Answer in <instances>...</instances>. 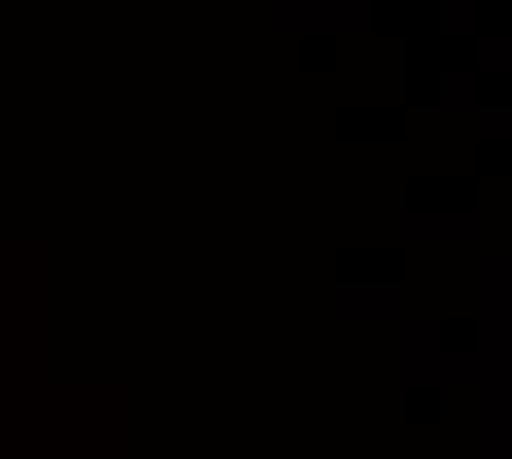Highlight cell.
Masks as SVG:
<instances>
[{
  "label": "cell",
  "mask_w": 512,
  "mask_h": 459,
  "mask_svg": "<svg viewBox=\"0 0 512 459\" xmlns=\"http://www.w3.org/2000/svg\"><path fill=\"white\" fill-rule=\"evenodd\" d=\"M455 318L415 314L407 318V389L411 393H473L482 380L477 345L451 336Z\"/></svg>",
  "instance_id": "obj_1"
},
{
  "label": "cell",
  "mask_w": 512,
  "mask_h": 459,
  "mask_svg": "<svg viewBox=\"0 0 512 459\" xmlns=\"http://www.w3.org/2000/svg\"><path fill=\"white\" fill-rule=\"evenodd\" d=\"M473 345L482 371H512V248L486 243L473 256Z\"/></svg>",
  "instance_id": "obj_2"
},
{
  "label": "cell",
  "mask_w": 512,
  "mask_h": 459,
  "mask_svg": "<svg viewBox=\"0 0 512 459\" xmlns=\"http://www.w3.org/2000/svg\"><path fill=\"white\" fill-rule=\"evenodd\" d=\"M411 309V283L402 270H376V274H340L336 279V314L367 323V318H407Z\"/></svg>",
  "instance_id": "obj_3"
},
{
  "label": "cell",
  "mask_w": 512,
  "mask_h": 459,
  "mask_svg": "<svg viewBox=\"0 0 512 459\" xmlns=\"http://www.w3.org/2000/svg\"><path fill=\"white\" fill-rule=\"evenodd\" d=\"M402 239H407L411 252H468L482 243V217H477V204L464 208H407V221H402Z\"/></svg>",
  "instance_id": "obj_4"
},
{
  "label": "cell",
  "mask_w": 512,
  "mask_h": 459,
  "mask_svg": "<svg viewBox=\"0 0 512 459\" xmlns=\"http://www.w3.org/2000/svg\"><path fill=\"white\" fill-rule=\"evenodd\" d=\"M473 442L482 459L512 455V371H482L473 389Z\"/></svg>",
  "instance_id": "obj_5"
},
{
  "label": "cell",
  "mask_w": 512,
  "mask_h": 459,
  "mask_svg": "<svg viewBox=\"0 0 512 459\" xmlns=\"http://www.w3.org/2000/svg\"><path fill=\"white\" fill-rule=\"evenodd\" d=\"M402 111L389 106H354V111H340V133L345 137H402Z\"/></svg>",
  "instance_id": "obj_6"
},
{
  "label": "cell",
  "mask_w": 512,
  "mask_h": 459,
  "mask_svg": "<svg viewBox=\"0 0 512 459\" xmlns=\"http://www.w3.org/2000/svg\"><path fill=\"white\" fill-rule=\"evenodd\" d=\"M437 102L442 111H468V106L482 102V76L468 67H446L437 76Z\"/></svg>",
  "instance_id": "obj_7"
},
{
  "label": "cell",
  "mask_w": 512,
  "mask_h": 459,
  "mask_svg": "<svg viewBox=\"0 0 512 459\" xmlns=\"http://www.w3.org/2000/svg\"><path fill=\"white\" fill-rule=\"evenodd\" d=\"M473 142L477 146H508L512 142V106L508 102H477L473 106Z\"/></svg>",
  "instance_id": "obj_8"
},
{
  "label": "cell",
  "mask_w": 512,
  "mask_h": 459,
  "mask_svg": "<svg viewBox=\"0 0 512 459\" xmlns=\"http://www.w3.org/2000/svg\"><path fill=\"white\" fill-rule=\"evenodd\" d=\"M473 45V71L477 76H504L512 71V36L508 31H477Z\"/></svg>",
  "instance_id": "obj_9"
},
{
  "label": "cell",
  "mask_w": 512,
  "mask_h": 459,
  "mask_svg": "<svg viewBox=\"0 0 512 459\" xmlns=\"http://www.w3.org/2000/svg\"><path fill=\"white\" fill-rule=\"evenodd\" d=\"M437 31H442L446 40L477 36V31H482V5H477V0H442V5H437Z\"/></svg>",
  "instance_id": "obj_10"
},
{
  "label": "cell",
  "mask_w": 512,
  "mask_h": 459,
  "mask_svg": "<svg viewBox=\"0 0 512 459\" xmlns=\"http://www.w3.org/2000/svg\"><path fill=\"white\" fill-rule=\"evenodd\" d=\"M332 5L349 18V23H358V27L376 31V18H371V9H376V5H371V0H332Z\"/></svg>",
  "instance_id": "obj_11"
},
{
  "label": "cell",
  "mask_w": 512,
  "mask_h": 459,
  "mask_svg": "<svg viewBox=\"0 0 512 459\" xmlns=\"http://www.w3.org/2000/svg\"><path fill=\"white\" fill-rule=\"evenodd\" d=\"M292 5H296V0H265V23H274V18H283Z\"/></svg>",
  "instance_id": "obj_12"
},
{
  "label": "cell",
  "mask_w": 512,
  "mask_h": 459,
  "mask_svg": "<svg viewBox=\"0 0 512 459\" xmlns=\"http://www.w3.org/2000/svg\"><path fill=\"white\" fill-rule=\"evenodd\" d=\"M477 5H504V0H477Z\"/></svg>",
  "instance_id": "obj_13"
},
{
  "label": "cell",
  "mask_w": 512,
  "mask_h": 459,
  "mask_svg": "<svg viewBox=\"0 0 512 459\" xmlns=\"http://www.w3.org/2000/svg\"><path fill=\"white\" fill-rule=\"evenodd\" d=\"M371 5H380V0H371ZM389 5H402V0H389Z\"/></svg>",
  "instance_id": "obj_14"
}]
</instances>
